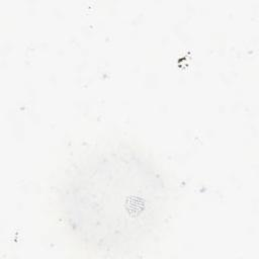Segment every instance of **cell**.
Returning a JSON list of instances; mask_svg holds the SVG:
<instances>
[{"label": "cell", "mask_w": 259, "mask_h": 259, "mask_svg": "<svg viewBox=\"0 0 259 259\" xmlns=\"http://www.w3.org/2000/svg\"><path fill=\"white\" fill-rule=\"evenodd\" d=\"M61 203L73 233L106 250L139 243L162 221L165 181L143 153L127 147L97 150L71 170Z\"/></svg>", "instance_id": "obj_1"}]
</instances>
